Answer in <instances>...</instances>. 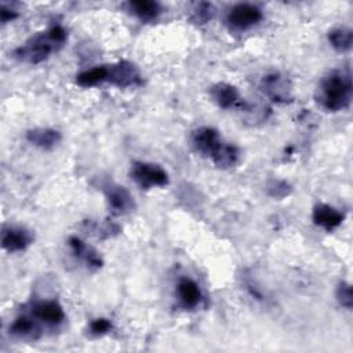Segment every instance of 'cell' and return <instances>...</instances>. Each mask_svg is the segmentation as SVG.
Masks as SVG:
<instances>
[{"mask_svg":"<svg viewBox=\"0 0 353 353\" xmlns=\"http://www.w3.org/2000/svg\"><path fill=\"white\" fill-rule=\"evenodd\" d=\"M352 90L350 70L335 69L321 79L316 92V101L325 110L338 112L349 106Z\"/></svg>","mask_w":353,"mask_h":353,"instance_id":"6da1fadb","label":"cell"},{"mask_svg":"<svg viewBox=\"0 0 353 353\" xmlns=\"http://www.w3.org/2000/svg\"><path fill=\"white\" fill-rule=\"evenodd\" d=\"M68 33L62 25H54L46 32H40L14 51V57L28 63H39L57 52L66 41Z\"/></svg>","mask_w":353,"mask_h":353,"instance_id":"7a4b0ae2","label":"cell"},{"mask_svg":"<svg viewBox=\"0 0 353 353\" xmlns=\"http://www.w3.org/2000/svg\"><path fill=\"white\" fill-rule=\"evenodd\" d=\"M131 178L142 188L150 189L168 183V174L159 164L135 161L131 167Z\"/></svg>","mask_w":353,"mask_h":353,"instance_id":"3957f363","label":"cell"},{"mask_svg":"<svg viewBox=\"0 0 353 353\" xmlns=\"http://www.w3.org/2000/svg\"><path fill=\"white\" fill-rule=\"evenodd\" d=\"M262 10L251 3L234 4L226 14V22L232 29L245 30L262 19Z\"/></svg>","mask_w":353,"mask_h":353,"instance_id":"277c9868","label":"cell"},{"mask_svg":"<svg viewBox=\"0 0 353 353\" xmlns=\"http://www.w3.org/2000/svg\"><path fill=\"white\" fill-rule=\"evenodd\" d=\"M106 69H108L106 81L120 88L137 87L143 83L138 68L132 62L120 61L112 65H106Z\"/></svg>","mask_w":353,"mask_h":353,"instance_id":"5b68a950","label":"cell"},{"mask_svg":"<svg viewBox=\"0 0 353 353\" xmlns=\"http://www.w3.org/2000/svg\"><path fill=\"white\" fill-rule=\"evenodd\" d=\"M190 142L199 153H201L203 156L211 157V160L216 156V153L221 150V148L225 143L219 132L212 127L196 128L190 135Z\"/></svg>","mask_w":353,"mask_h":353,"instance_id":"8992f818","label":"cell"},{"mask_svg":"<svg viewBox=\"0 0 353 353\" xmlns=\"http://www.w3.org/2000/svg\"><path fill=\"white\" fill-rule=\"evenodd\" d=\"M261 90L274 102H290L292 99V87L290 80L279 73L272 72L262 77Z\"/></svg>","mask_w":353,"mask_h":353,"instance_id":"52a82bcc","label":"cell"},{"mask_svg":"<svg viewBox=\"0 0 353 353\" xmlns=\"http://www.w3.org/2000/svg\"><path fill=\"white\" fill-rule=\"evenodd\" d=\"M105 196H106L109 208L116 215L127 214L134 208L132 196L128 193L125 188L120 185H116V183L105 185Z\"/></svg>","mask_w":353,"mask_h":353,"instance_id":"ba28073f","label":"cell"},{"mask_svg":"<svg viewBox=\"0 0 353 353\" xmlns=\"http://www.w3.org/2000/svg\"><path fill=\"white\" fill-rule=\"evenodd\" d=\"M33 241V237L30 232H28L23 228L19 226H10L4 228L1 233V245L8 252H17L25 250L30 243Z\"/></svg>","mask_w":353,"mask_h":353,"instance_id":"9c48e42d","label":"cell"},{"mask_svg":"<svg viewBox=\"0 0 353 353\" xmlns=\"http://www.w3.org/2000/svg\"><path fill=\"white\" fill-rule=\"evenodd\" d=\"M33 317L39 319L40 321L48 324V325H58L65 320V313L59 302L48 299V301H40L33 305L32 307Z\"/></svg>","mask_w":353,"mask_h":353,"instance_id":"30bf717a","label":"cell"},{"mask_svg":"<svg viewBox=\"0 0 353 353\" xmlns=\"http://www.w3.org/2000/svg\"><path fill=\"white\" fill-rule=\"evenodd\" d=\"M210 97L222 109L234 108L241 102L237 88L228 83H216V84L211 85Z\"/></svg>","mask_w":353,"mask_h":353,"instance_id":"8fae6325","label":"cell"},{"mask_svg":"<svg viewBox=\"0 0 353 353\" xmlns=\"http://www.w3.org/2000/svg\"><path fill=\"white\" fill-rule=\"evenodd\" d=\"M312 216H313V222L325 230H332L338 228L345 219L343 212H341L339 210L328 204H317L313 208Z\"/></svg>","mask_w":353,"mask_h":353,"instance_id":"7c38bea8","label":"cell"},{"mask_svg":"<svg viewBox=\"0 0 353 353\" xmlns=\"http://www.w3.org/2000/svg\"><path fill=\"white\" fill-rule=\"evenodd\" d=\"M176 294H178L179 302L186 309L196 307L201 299V291L199 288V284L190 277H182L178 281Z\"/></svg>","mask_w":353,"mask_h":353,"instance_id":"4fadbf2b","label":"cell"},{"mask_svg":"<svg viewBox=\"0 0 353 353\" xmlns=\"http://www.w3.org/2000/svg\"><path fill=\"white\" fill-rule=\"evenodd\" d=\"M26 138L34 146L51 149L61 141V134L52 128H33L26 132Z\"/></svg>","mask_w":353,"mask_h":353,"instance_id":"5bb4252c","label":"cell"},{"mask_svg":"<svg viewBox=\"0 0 353 353\" xmlns=\"http://www.w3.org/2000/svg\"><path fill=\"white\" fill-rule=\"evenodd\" d=\"M127 8L141 21H152L159 17L161 12V6L157 1L152 0H134L127 3Z\"/></svg>","mask_w":353,"mask_h":353,"instance_id":"9a60e30c","label":"cell"},{"mask_svg":"<svg viewBox=\"0 0 353 353\" xmlns=\"http://www.w3.org/2000/svg\"><path fill=\"white\" fill-rule=\"evenodd\" d=\"M69 247L74 256L83 259L88 266L99 268L102 265L101 256L94 251L91 247H88L84 241H81L79 237H70L69 239Z\"/></svg>","mask_w":353,"mask_h":353,"instance_id":"2e32d148","label":"cell"},{"mask_svg":"<svg viewBox=\"0 0 353 353\" xmlns=\"http://www.w3.org/2000/svg\"><path fill=\"white\" fill-rule=\"evenodd\" d=\"M328 41L336 51H349L353 44V32L349 28H335L328 32Z\"/></svg>","mask_w":353,"mask_h":353,"instance_id":"e0dca14e","label":"cell"},{"mask_svg":"<svg viewBox=\"0 0 353 353\" xmlns=\"http://www.w3.org/2000/svg\"><path fill=\"white\" fill-rule=\"evenodd\" d=\"M106 76H108V69L106 65H101V66H94L88 70H84L81 73H79L76 76V83L80 87H94L99 83L106 81Z\"/></svg>","mask_w":353,"mask_h":353,"instance_id":"ac0fdd59","label":"cell"},{"mask_svg":"<svg viewBox=\"0 0 353 353\" xmlns=\"http://www.w3.org/2000/svg\"><path fill=\"white\" fill-rule=\"evenodd\" d=\"M39 328L34 321L28 316H19L10 325V332L19 338H36Z\"/></svg>","mask_w":353,"mask_h":353,"instance_id":"d6986e66","label":"cell"},{"mask_svg":"<svg viewBox=\"0 0 353 353\" xmlns=\"http://www.w3.org/2000/svg\"><path fill=\"white\" fill-rule=\"evenodd\" d=\"M336 299L338 302L346 307V309H352V305H353V295H352V287L349 283L346 281H342L338 288H336Z\"/></svg>","mask_w":353,"mask_h":353,"instance_id":"ffe728a7","label":"cell"},{"mask_svg":"<svg viewBox=\"0 0 353 353\" xmlns=\"http://www.w3.org/2000/svg\"><path fill=\"white\" fill-rule=\"evenodd\" d=\"M212 6L210 3H199L193 10L192 19L197 23H205L212 17Z\"/></svg>","mask_w":353,"mask_h":353,"instance_id":"44dd1931","label":"cell"},{"mask_svg":"<svg viewBox=\"0 0 353 353\" xmlns=\"http://www.w3.org/2000/svg\"><path fill=\"white\" fill-rule=\"evenodd\" d=\"M110 330H112V323H110L108 319H103V317L95 319V320H92L91 324H90V332H91L92 335H97V336L105 335V334H108Z\"/></svg>","mask_w":353,"mask_h":353,"instance_id":"7402d4cb","label":"cell"},{"mask_svg":"<svg viewBox=\"0 0 353 353\" xmlns=\"http://www.w3.org/2000/svg\"><path fill=\"white\" fill-rule=\"evenodd\" d=\"M288 192H290V186L284 181H273L269 185V193L273 197H284L285 194H288Z\"/></svg>","mask_w":353,"mask_h":353,"instance_id":"603a6c76","label":"cell"},{"mask_svg":"<svg viewBox=\"0 0 353 353\" xmlns=\"http://www.w3.org/2000/svg\"><path fill=\"white\" fill-rule=\"evenodd\" d=\"M17 17H18V14H17V11L14 8L6 6L4 3L0 6V19H1L3 23L10 22V21L15 19Z\"/></svg>","mask_w":353,"mask_h":353,"instance_id":"cb8c5ba5","label":"cell"}]
</instances>
